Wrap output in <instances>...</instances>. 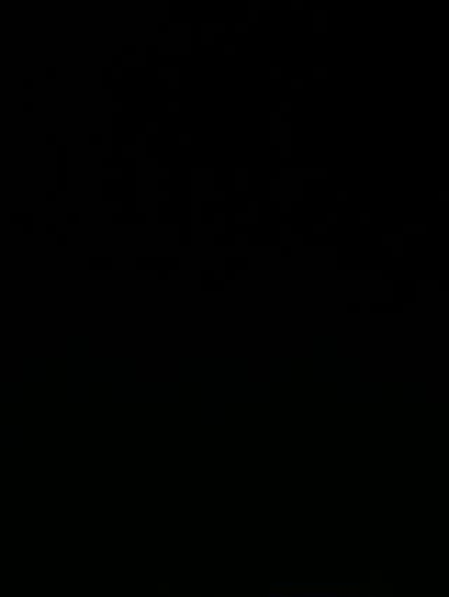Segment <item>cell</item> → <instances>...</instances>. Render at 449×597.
Segmentation results:
<instances>
[{
	"label": "cell",
	"mask_w": 449,
	"mask_h": 597,
	"mask_svg": "<svg viewBox=\"0 0 449 597\" xmlns=\"http://www.w3.org/2000/svg\"><path fill=\"white\" fill-rule=\"evenodd\" d=\"M130 188L123 179H102V202H121L126 200Z\"/></svg>",
	"instance_id": "1"
},
{
	"label": "cell",
	"mask_w": 449,
	"mask_h": 597,
	"mask_svg": "<svg viewBox=\"0 0 449 597\" xmlns=\"http://www.w3.org/2000/svg\"><path fill=\"white\" fill-rule=\"evenodd\" d=\"M133 269L157 270V272L160 269H167L171 272V270H179V260L178 257H136Z\"/></svg>",
	"instance_id": "2"
},
{
	"label": "cell",
	"mask_w": 449,
	"mask_h": 597,
	"mask_svg": "<svg viewBox=\"0 0 449 597\" xmlns=\"http://www.w3.org/2000/svg\"><path fill=\"white\" fill-rule=\"evenodd\" d=\"M159 47L157 44H150L146 47V69L151 72L153 78L159 79Z\"/></svg>",
	"instance_id": "3"
},
{
	"label": "cell",
	"mask_w": 449,
	"mask_h": 597,
	"mask_svg": "<svg viewBox=\"0 0 449 597\" xmlns=\"http://www.w3.org/2000/svg\"><path fill=\"white\" fill-rule=\"evenodd\" d=\"M162 153V139L159 135H146V158H157L159 160Z\"/></svg>",
	"instance_id": "4"
},
{
	"label": "cell",
	"mask_w": 449,
	"mask_h": 597,
	"mask_svg": "<svg viewBox=\"0 0 449 597\" xmlns=\"http://www.w3.org/2000/svg\"><path fill=\"white\" fill-rule=\"evenodd\" d=\"M123 181H126L127 186L130 188V190H136V158L129 156L123 158Z\"/></svg>",
	"instance_id": "5"
},
{
	"label": "cell",
	"mask_w": 449,
	"mask_h": 597,
	"mask_svg": "<svg viewBox=\"0 0 449 597\" xmlns=\"http://www.w3.org/2000/svg\"><path fill=\"white\" fill-rule=\"evenodd\" d=\"M179 226V247H190L192 245V221L184 220Z\"/></svg>",
	"instance_id": "6"
},
{
	"label": "cell",
	"mask_w": 449,
	"mask_h": 597,
	"mask_svg": "<svg viewBox=\"0 0 449 597\" xmlns=\"http://www.w3.org/2000/svg\"><path fill=\"white\" fill-rule=\"evenodd\" d=\"M159 224H178L174 211L169 202H159Z\"/></svg>",
	"instance_id": "7"
},
{
	"label": "cell",
	"mask_w": 449,
	"mask_h": 597,
	"mask_svg": "<svg viewBox=\"0 0 449 597\" xmlns=\"http://www.w3.org/2000/svg\"><path fill=\"white\" fill-rule=\"evenodd\" d=\"M385 247H393V256L402 257L403 256V239L400 235H387L383 236Z\"/></svg>",
	"instance_id": "8"
},
{
	"label": "cell",
	"mask_w": 449,
	"mask_h": 597,
	"mask_svg": "<svg viewBox=\"0 0 449 597\" xmlns=\"http://www.w3.org/2000/svg\"><path fill=\"white\" fill-rule=\"evenodd\" d=\"M200 48H202V23H192V57L196 59L197 53H199Z\"/></svg>",
	"instance_id": "9"
},
{
	"label": "cell",
	"mask_w": 449,
	"mask_h": 597,
	"mask_svg": "<svg viewBox=\"0 0 449 597\" xmlns=\"http://www.w3.org/2000/svg\"><path fill=\"white\" fill-rule=\"evenodd\" d=\"M212 244L217 245V247H233L236 245V235L220 233V235L212 236Z\"/></svg>",
	"instance_id": "10"
},
{
	"label": "cell",
	"mask_w": 449,
	"mask_h": 597,
	"mask_svg": "<svg viewBox=\"0 0 449 597\" xmlns=\"http://www.w3.org/2000/svg\"><path fill=\"white\" fill-rule=\"evenodd\" d=\"M123 214L133 216L136 214V190H129L126 200H123Z\"/></svg>",
	"instance_id": "11"
},
{
	"label": "cell",
	"mask_w": 449,
	"mask_h": 597,
	"mask_svg": "<svg viewBox=\"0 0 449 597\" xmlns=\"http://www.w3.org/2000/svg\"><path fill=\"white\" fill-rule=\"evenodd\" d=\"M225 269L246 270L248 269V260L246 257H225Z\"/></svg>",
	"instance_id": "12"
},
{
	"label": "cell",
	"mask_w": 449,
	"mask_h": 597,
	"mask_svg": "<svg viewBox=\"0 0 449 597\" xmlns=\"http://www.w3.org/2000/svg\"><path fill=\"white\" fill-rule=\"evenodd\" d=\"M90 270H112V257H90Z\"/></svg>",
	"instance_id": "13"
},
{
	"label": "cell",
	"mask_w": 449,
	"mask_h": 597,
	"mask_svg": "<svg viewBox=\"0 0 449 597\" xmlns=\"http://www.w3.org/2000/svg\"><path fill=\"white\" fill-rule=\"evenodd\" d=\"M114 69L112 67H102V90H111L112 92V81H114V75H112Z\"/></svg>",
	"instance_id": "14"
},
{
	"label": "cell",
	"mask_w": 449,
	"mask_h": 597,
	"mask_svg": "<svg viewBox=\"0 0 449 597\" xmlns=\"http://www.w3.org/2000/svg\"><path fill=\"white\" fill-rule=\"evenodd\" d=\"M183 62L184 57H160L159 69H162V67H181Z\"/></svg>",
	"instance_id": "15"
},
{
	"label": "cell",
	"mask_w": 449,
	"mask_h": 597,
	"mask_svg": "<svg viewBox=\"0 0 449 597\" xmlns=\"http://www.w3.org/2000/svg\"><path fill=\"white\" fill-rule=\"evenodd\" d=\"M9 221H11V224H21L23 226V224L33 223V214H30V212H27V214H11Z\"/></svg>",
	"instance_id": "16"
},
{
	"label": "cell",
	"mask_w": 449,
	"mask_h": 597,
	"mask_svg": "<svg viewBox=\"0 0 449 597\" xmlns=\"http://www.w3.org/2000/svg\"><path fill=\"white\" fill-rule=\"evenodd\" d=\"M57 169H67V145H57Z\"/></svg>",
	"instance_id": "17"
},
{
	"label": "cell",
	"mask_w": 449,
	"mask_h": 597,
	"mask_svg": "<svg viewBox=\"0 0 449 597\" xmlns=\"http://www.w3.org/2000/svg\"><path fill=\"white\" fill-rule=\"evenodd\" d=\"M102 169H123V158H102Z\"/></svg>",
	"instance_id": "18"
},
{
	"label": "cell",
	"mask_w": 449,
	"mask_h": 597,
	"mask_svg": "<svg viewBox=\"0 0 449 597\" xmlns=\"http://www.w3.org/2000/svg\"><path fill=\"white\" fill-rule=\"evenodd\" d=\"M67 191V169H57V193Z\"/></svg>",
	"instance_id": "19"
},
{
	"label": "cell",
	"mask_w": 449,
	"mask_h": 597,
	"mask_svg": "<svg viewBox=\"0 0 449 597\" xmlns=\"http://www.w3.org/2000/svg\"><path fill=\"white\" fill-rule=\"evenodd\" d=\"M183 92H181V90H169V92H167V95H166V99H167V102H169V104H171V102H183Z\"/></svg>",
	"instance_id": "20"
},
{
	"label": "cell",
	"mask_w": 449,
	"mask_h": 597,
	"mask_svg": "<svg viewBox=\"0 0 449 597\" xmlns=\"http://www.w3.org/2000/svg\"><path fill=\"white\" fill-rule=\"evenodd\" d=\"M146 129H148V125H146L144 120L133 121V135H136V138L146 135Z\"/></svg>",
	"instance_id": "21"
},
{
	"label": "cell",
	"mask_w": 449,
	"mask_h": 597,
	"mask_svg": "<svg viewBox=\"0 0 449 597\" xmlns=\"http://www.w3.org/2000/svg\"><path fill=\"white\" fill-rule=\"evenodd\" d=\"M403 232H406V233H425V232H427V226H425V224H417V226H415V224H406V226H403Z\"/></svg>",
	"instance_id": "22"
},
{
	"label": "cell",
	"mask_w": 449,
	"mask_h": 597,
	"mask_svg": "<svg viewBox=\"0 0 449 597\" xmlns=\"http://www.w3.org/2000/svg\"><path fill=\"white\" fill-rule=\"evenodd\" d=\"M112 158H118L121 160L123 156V144L120 141H112Z\"/></svg>",
	"instance_id": "23"
},
{
	"label": "cell",
	"mask_w": 449,
	"mask_h": 597,
	"mask_svg": "<svg viewBox=\"0 0 449 597\" xmlns=\"http://www.w3.org/2000/svg\"><path fill=\"white\" fill-rule=\"evenodd\" d=\"M305 178H325V169H312V171H300Z\"/></svg>",
	"instance_id": "24"
},
{
	"label": "cell",
	"mask_w": 449,
	"mask_h": 597,
	"mask_svg": "<svg viewBox=\"0 0 449 597\" xmlns=\"http://www.w3.org/2000/svg\"><path fill=\"white\" fill-rule=\"evenodd\" d=\"M217 216L209 209H202V224H214Z\"/></svg>",
	"instance_id": "25"
},
{
	"label": "cell",
	"mask_w": 449,
	"mask_h": 597,
	"mask_svg": "<svg viewBox=\"0 0 449 597\" xmlns=\"http://www.w3.org/2000/svg\"><path fill=\"white\" fill-rule=\"evenodd\" d=\"M146 220H148V217H146V214L144 212H136V214H133V216H130V224H146Z\"/></svg>",
	"instance_id": "26"
},
{
	"label": "cell",
	"mask_w": 449,
	"mask_h": 597,
	"mask_svg": "<svg viewBox=\"0 0 449 597\" xmlns=\"http://www.w3.org/2000/svg\"><path fill=\"white\" fill-rule=\"evenodd\" d=\"M136 135H133V133H126V135H123V138H121V144H123V148H127V145H129V148H132V145H136Z\"/></svg>",
	"instance_id": "27"
},
{
	"label": "cell",
	"mask_w": 449,
	"mask_h": 597,
	"mask_svg": "<svg viewBox=\"0 0 449 597\" xmlns=\"http://www.w3.org/2000/svg\"><path fill=\"white\" fill-rule=\"evenodd\" d=\"M112 224H130V217L126 216L123 212L121 214H112Z\"/></svg>",
	"instance_id": "28"
},
{
	"label": "cell",
	"mask_w": 449,
	"mask_h": 597,
	"mask_svg": "<svg viewBox=\"0 0 449 597\" xmlns=\"http://www.w3.org/2000/svg\"><path fill=\"white\" fill-rule=\"evenodd\" d=\"M80 214H76V212H69L66 216L67 224H72V226H76V224H80Z\"/></svg>",
	"instance_id": "29"
},
{
	"label": "cell",
	"mask_w": 449,
	"mask_h": 597,
	"mask_svg": "<svg viewBox=\"0 0 449 597\" xmlns=\"http://www.w3.org/2000/svg\"><path fill=\"white\" fill-rule=\"evenodd\" d=\"M157 188H159V191H167V193H169V190H171V181H169V178L159 179V183H157Z\"/></svg>",
	"instance_id": "30"
},
{
	"label": "cell",
	"mask_w": 449,
	"mask_h": 597,
	"mask_svg": "<svg viewBox=\"0 0 449 597\" xmlns=\"http://www.w3.org/2000/svg\"><path fill=\"white\" fill-rule=\"evenodd\" d=\"M315 18H317V32H325V13H317Z\"/></svg>",
	"instance_id": "31"
},
{
	"label": "cell",
	"mask_w": 449,
	"mask_h": 597,
	"mask_svg": "<svg viewBox=\"0 0 449 597\" xmlns=\"http://www.w3.org/2000/svg\"><path fill=\"white\" fill-rule=\"evenodd\" d=\"M214 281V270H204L202 272V283H212Z\"/></svg>",
	"instance_id": "32"
},
{
	"label": "cell",
	"mask_w": 449,
	"mask_h": 597,
	"mask_svg": "<svg viewBox=\"0 0 449 597\" xmlns=\"http://www.w3.org/2000/svg\"><path fill=\"white\" fill-rule=\"evenodd\" d=\"M136 47H132V44H129V47H123V59H132V57H136Z\"/></svg>",
	"instance_id": "33"
},
{
	"label": "cell",
	"mask_w": 449,
	"mask_h": 597,
	"mask_svg": "<svg viewBox=\"0 0 449 597\" xmlns=\"http://www.w3.org/2000/svg\"><path fill=\"white\" fill-rule=\"evenodd\" d=\"M57 239V247H67V244H69V236L63 235V233H59V235L54 236Z\"/></svg>",
	"instance_id": "34"
},
{
	"label": "cell",
	"mask_w": 449,
	"mask_h": 597,
	"mask_svg": "<svg viewBox=\"0 0 449 597\" xmlns=\"http://www.w3.org/2000/svg\"><path fill=\"white\" fill-rule=\"evenodd\" d=\"M44 199H47V202H57L59 193H57V190H48L47 193H44Z\"/></svg>",
	"instance_id": "35"
},
{
	"label": "cell",
	"mask_w": 449,
	"mask_h": 597,
	"mask_svg": "<svg viewBox=\"0 0 449 597\" xmlns=\"http://www.w3.org/2000/svg\"><path fill=\"white\" fill-rule=\"evenodd\" d=\"M315 78L317 79L327 78V69H325V67H317V69H315Z\"/></svg>",
	"instance_id": "36"
},
{
	"label": "cell",
	"mask_w": 449,
	"mask_h": 597,
	"mask_svg": "<svg viewBox=\"0 0 449 597\" xmlns=\"http://www.w3.org/2000/svg\"><path fill=\"white\" fill-rule=\"evenodd\" d=\"M88 142H90V145H102V135H90V139H88Z\"/></svg>",
	"instance_id": "37"
},
{
	"label": "cell",
	"mask_w": 449,
	"mask_h": 597,
	"mask_svg": "<svg viewBox=\"0 0 449 597\" xmlns=\"http://www.w3.org/2000/svg\"><path fill=\"white\" fill-rule=\"evenodd\" d=\"M279 209H281V212H283V214H290L291 212V202H279Z\"/></svg>",
	"instance_id": "38"
},
{
	"label": "cell",
	"mask_w": 449,
	"mask_h": 597,
	"mask_svg": "<svg viewBox=\"0 0 449 597\" xmlns=\"http://www.w3.org/2000/svg\"><path fill=\"white\" fill-rule=\"evenodd\" d=\"M327 233V224H315V235H325Z\"/></svg>",
	"instance_id": "39"
},
{
	"label": "cell",
	"mask_w": 449,
	"mask_h": 597,
	"mask_svg": "<svg viewBox=\"0 0 449 597\" xmlns=\"http://www.w3.org/2000/svg\"><path fill=\"white\" fill-rule=\"evenodd\" d=\"M21 233H23V235H33V223H27V224H23V229H21Z\"/></svg>",
	"instance_id": "40"
},
{
	"label": "cell",
	"mask_w": 449,
	"mask_h": 597,
	"mask_svg": "<svg viewBox=\"0 0 449 597\" xmlns=\"http://www.w3.org/2000/svg\"><path fill=\"white\" fill-rule=\"evenodd\" d=\"M291 88H293V90H302V88H305V81H302V79H293V81H291Z\"/></svg>",
	"instance_id": "41"
},
{
	"label": "cell",
	"mask_w": 449,
	"mask_h": 597,
	"mask_svg": "<svg viewBox=\"0 0 449 597\" xmlns=\"http://www.w3.org/2000/svg\"><path fill=\"white\" fill-rule=\"evenodd\" d=\"M112 69H114V67H121V69H123V57H112Z\"/></svg>",
	"instance_id": "42"
},
{
	"label": "cell",
	"mask_w": 449,
	"mask_h": 597,
	"mask_svg": "<svg viewBox=\"0 0 449 597\" xmlns=\"http://www.w3.org/2000/svg\"><path fill=\"white\" fill-rule=\"evenodd\" d=\"M44 232H47V235H59V233H57V224H47V230H44Z\"/></svg>",
	"instance_id": "43"
},
{
	"label": "cell",
	"mask_w": 449,
	"mask_h": 597,
	"mask_svg": "<svg viewBox=\"0 0 449 597\" xmlns=\"http://www.w3.org/2000/svg\"><path fill=\"white\" fill-rule=\"evenodd\" d=\"M33 88H36V84H33V79H23V90H33Z\"/></svg>",
	"instance_id": "44"
},
{
	"label": "cell",
	"mask_w": 449,
	"mask_h": 597,
	"mask_svg": "<svg viewBox=\"0 0 449 597\" xmlns=\"http://www.w3.org/2000/svg\"><path fill=\"white\" fill-rule=\"evenodd\" d=\"M47 79H57V67H47Z\"/></svg>",
	"instance_id": "45"
},
{
	"label": "cell",
	"mask_w": 449,
	"mask_h": 597,
	"mask_svg": "<svg viewBox=\"0 0 449 597\" xmlns=\"http://www.w3.org/2000/svg\"><path fill=\"white\" fill-rule=\"evenodd\" d=\"M47 145H57V135H53V133H48L47 135Z\"/></svg>",
	"instance_id": "46"
},
{
	"label": "cell",
	"mask_w": 449,
	"mask_h": 597,
	"mask_svg": "<svg viewBox=\"0 0 449 597\" xmlns=\"http://www.w3.org/2000/svg\"><path fill=\"white\" fill-rule=\"evenodd\" d=\"M291 8L297 9V11H302V9H305V2H302V0H296V2H291Z\"/></svg>",
	"instance_id": "47"
},
{
	"label": "cell",
	"mask_w": 449,
	"mask_h": 597,
	"mask_svg": "<svg viewBox=\"0 0 449 597\" xmlns=\"http://www.w3.org/2000/svg\"><path fill=\"white\" fill-rule=\"evenodd\" d=\"M348 200V193L346 191H337V202H346Z\"/></svg>",
	"instance_id": "48"
},
{
	"label": "cell",
	"mask_w": 449,
	"mask_h": 597,
	"mask_svg": "<svg viewBox=\"0 0 449 597\" xmlns=\"http://www.w3.org/2000/svg\"><path fill=\"white\" fill-rule=\"evenodd\" d=\"M291 111L290 102H281V114H288Z\"/></svg>",
	"instance_id": "49"
},
{
	"label": "cell",
	"mask_w": 449,
	"mask_h": 597,
	"mask_svg": "<svg viewBox=\"0 0 449 597\" xmlns=\"http://www.w3.org/2000/svg\"><path fill=\"white\" fill-rule=\"evenodd\" d=\"M23 112H33V102L26 100V102H23Z\"/></svg>",
	"instance_id": "50"
},
{
	"label": "cell",
	"mask_w": 449,
	"mask_h": 597,
	"mask_svg": "<svg viewBox=\"0 0 449 597\" xmlns=\"http://www.w3.org/2000/svg\"><path fill=\"white\" fill-rule=\"evenodd\" d=\"M167 277H169V270L160 269L159 270V279H160V281H167Z\"/></svg>",
	"instance_id": "51"
},
{
	"label": "cell",
	"mask_w": 449,
	"mask_h": 597,
	"mask_svg": "<svg viewBox=\"0 0 449 597\" xmlns=\"http://www.w3.org/2000/svg\"><path fill=\"white\" fill-rule=\"evenodd\" d=\"M271 78H275V79L281 78V69H279V67H272Z\"/></svg>",
	"instance_id": "52"
},
{
	"label": "cell",
	"mask_w": 449,
	"mask_h": 597,
	"mask_svg": "<svg viewBox=\"0 0 449 597\" xmlns=\"http://www.w3.org/2000/svg\"><path fill=\"white\" fill-rule=\"evenodd\" d=\"M169 23H159V33H169Z\"/></svg>",
	"instance_id": "53"
},
{
	"label": "cell",
	"mask_w": 449,
	"mask_h": 597,
	"mask_svg": "<svg viewBox=\"0 0 449 597\" xmlns=\"http://www.w3.org/2000/svg\"><path fill=\"white\" fill-rule=\"evenodd\" d=\"M360 224H370V216L369 214H360Z\"/></svg>",
	"instance_id": "54"
},
{
	"label": "cell",
	"mask_w": 449,
	"mask_h": 597,
	"mask_svg": "<svg viewBox=\"0 0 449 597\" xmlns=\"http://www.w3.org/2000/svg\"><path fill=\"white\" fill-rule=\"evenodd\" d=\"M439 200H441V202H448L449 200L448 191H441V193H439Z\"/></svg>",
	"instance_id": "55"
},
{
	"label": "cell",
	"mask_w": 449,
	"mask_h": 597,
	"mask_svg": "<svg viewBox=\"0 0 449 597\" xmlns=\"http://www.w3.org/2000/svg\"><path fill=\"white\" fill-rule=\"evenodd\" d=\"M337 223V214H329L327 216V223L325 224H336Z\"/></svg>",
	"instance_id": "56"
},
{
	"label": "cell",
	"mask_w": 449,
	"mask_h": 597,
	"mask_svg": "<svg viewBox=\"0 0 449 597\" xmlns=\"http://www.w3.org/2000/svg\"><path fill=\"white\" fill-rule=\"evenodd\" d=\"M369 303H367V305H360V311L362 312H369Z\"/></svg>",
	"instance_id": "57"
},
{
	"label": "cell",
	"mask_w": 449,
	"mask_h": 597,
	"mask_svg": "<svg viewBox=\"0 0 449 597\" xmlns=\"http://www.w3.org/2000/svg\"><path fill=\"white\" fill-rule=\"evenodd\" d=\"M0 244H2V236H0Z\"/></svg>",
	"instance_id": "58"
}]
</instances>
